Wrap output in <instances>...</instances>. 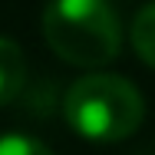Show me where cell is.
<instances>
[{
	"label": "cell",
	"mask_w": 155,
	"mask_h": 155,
	"mask_svg": "<svg viewBox=\"0 0 155 155\" xmlns=\"http://www.w3.org/2000/svg\"><path fill=\"white\" fill-rule=\"evenodd\" d=\"M43 36L60 60L83 69L109 66L122 50L109 0H50L43 10Z\"/></svg>",
	"instance_id": "7a4b0ae2"
},
{
	"label": "cell",
	"mask_w": 155,
	"mask_h": 155,
	"mask_svg": "<svg viewBox=\"0 0 155 155\" xmlns=\"http://www.w3.org/2000/svg\"><path fill=\"white\" fill-rule=\"evenodd\" d=\"M27 86V56L17 40L0 33V106L17 102Z\"/></svg>",
	"instance_id": "3957f363"
},
{
	"label": "cell",
	"mask_w": 155,
	"mask_h": 155,
	"mask_svg": "<svg viewBox=\"0 0 155 155\" xmlns=\"http://www.w3.org/2000/svg\"><path fill=\"white\" fill-rule=\"evenodd\" d=\"M129 40H132V50L139 53V60L155 69V0L145 3V7L135 13L132 30H129Z\"/></svg>",
	"instance_id": "277c9868"
},
{
	"label": "cell",
	"mask_w": 155,
	"mask_h": 155,
	"mask_svg": "<svg viewBox=\"0 0 155 155\" xmlns=\"http://www.w3.org/2000/svg\"><path fill=\"white\" fill-rule=\"evenodd\" d=\"M63 119L86 142H122L145 119L142 93L116 73H86L63 96Z\"/></svg>",
	"instance_id": "6da1fadb"
},
{
	"label": "cell",
	"mask_w": 155,
	"mask_h": 155,
	"mask_svg": "<svg viewBox=\"0 0 155 155\" xmlns=\"http://www.w3.org/2000/svg\"><path fill=\"white\" fill-rule=\"evenodd\" d=\"M0 155H53L46 142L33 139L27 132H3L0 135Z\"/></svg>",
	"instance_id": "5b68a950"
}]
</instances>
